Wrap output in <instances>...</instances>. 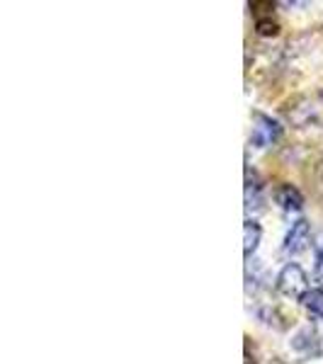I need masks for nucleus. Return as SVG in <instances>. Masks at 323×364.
I'll return each instance as SVG.
<instances>
[{"mask_svg": "<svg viewBox=\"0 0 323 364\" xmlns=\"http://www.w3.org/2000/svg\"><path fill=\"white\" fill-rule=\"evenodd\" d=\"M277 291L290 299H304V294H307V272L297 262H290L277 277Z\"/></svg>", "mask_w": 323, "mask_h": 364, "instance_id": "nucleus-1", "label": "nucleus"}, {"mask_svg": "<svg viewBox=\"0 0 323 364\" xmlns=\"http://www.w3.org/2000/svg\"><path fill=\"white\" fill-rule=\"evenodd\" d=\"M282 134V127L272 117H265V114H255V127H253V136H250V144L255 149H265L272 141H277Z\"/></svg>", "mask_w": 323, "mask_h": 364, "instance_id": "nucleus-2", "label": "nucleus"}, {"mask_svg": "<svg viewBox=\"0 0 323 364\" xmlns=\"http://www.w3.org/2000/svg\"><path fill=\"white\" fill-rule=\"evenodd\" d=\"M307 245H309V224L304 219H299L297 224H292L290 233L285 238V252L297 255V252L307 250Z\"/></svg>", "mask_w": 323, "mask_h": 364, "instance_id": "nucleus-3", "label": "nucleus"}, {"mask_svg": "<svg viewBox=\"0 0 323 364\" xmlns=\"http://www.w3.org/2000/svg\"><path fill=\"white\" fill-rule=\"evenodd\" d=\"M275 199H277V204L285 211H302V207H304L302 192L292 185H280L277 192H275Z\"/></svg>", "mask_w": 323, "mask_h": 364, "instance_id": "nucleus-4", "label": "nucleus"}, {"mask_svg": "<svg viewBox=\"0 0 323 364\" xmlns=\"http://www.w3.org/2000/svg\"><path fill=\"white\" fill-rule=\"evenodd\" d=\"M243 233H245V245H243V255L245 260H248L250 255H253V250L258 248V243H260V226L255 224V221H245L243 224Z\"/></svg>", "mask_w": 323, "mask_h": 364, "instance_id": "nucleus-5", "label": "nucleus"}, {"mask_svg": "<svg viewBox=\"0 0 323 364\" xmlns=\"http://www.w3.org/2000/svg\"><path fill=\"white\" fill-rule=\"evenodd\" d=\"M304 306L311 316H316V318H323V289H311L304 294Z\"/></svg>", "mask_w": 323, "mask_h": 364, "instance_id": "nucleus-6", "label": "nucleus"}, {"mask_svg": "<svg viewBox=\"0 0 323 364\" xmlns=\"http://www.w3.org/2000/svg\"><path fill=\"white\" fill-rule=\"evenodd\" d=\"M255 32L260 34V37H275V34L280 32V25L272 20V17H258Z\"/></svg>", "mask_w": 323, "mask_h": 364, "instance_id": "nucleus-7", "label": "nucleus"}, {"mask_svg": "<svg viewBox=\"0 0 323 364\" xmlns=\"http://www.w3.org/2000/svg\"><path fill=\"white\" fill-rule=\"evenodd\" d=\"M275 5L272 3H250V10H253L255 15H260V13H268V10H272Z\"/></svg>", "mask_w": 323, "mask_h": 364, "instance_id": "nucleus-8", "label": "nucleus"}, {"mask_svg": "<svg viewBox=\"0 0 323 364\" xmlns=\"http://www.w3.org/2000/svg\"><path fill=\"white\" fill-rule=\"evenodd\" d=\"M245 364H258L255 352H250V338H245Z\"/></svg>", "mask_w": 323, "mask_h": 364, "instance_id": "nucleus-9", "label": "nucleus"}, {"mask_svg": "<svg viewBox=\"0 0 323 364\" xmlns=\"http://www.w3.org/2000/svg\"><path fill=\"white\" fill-rule=\"evenodd\" d=\"M316 269H319V277L323 279V250L319 252V262H316Z\"/></svg>", "mask_w": 323, "mask_h": 364, "instance_id": "nucleus-10", "label": "nucleus"}]
</instances>
